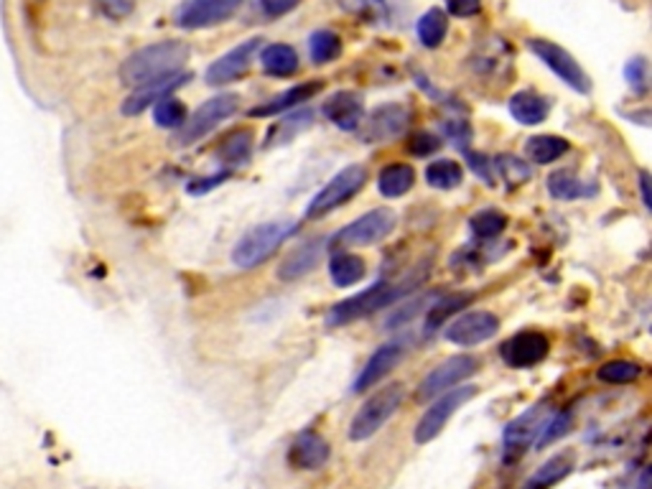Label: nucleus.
I'll list each match as a JSON object with an SVG mask.
<instances>
[{
    "label": "nucleus",
    "mask_w": 652,
    "mask_h": 489,
    "mask_svg": "<svg viewBox=\"0 0 652 489\" xmlns=\"http://www.w3.org/2000/svg\"><path fill=\"white\" fill-rule=\"evenodd\" d=\"M189 54H191V49L183 41L176 39L143 46L136 54H130L128 59L122 61V84H128L133 89H141V87H148V84H156V82L171 80V77L182 74L183 64L189 61Z\"/></svg>",
    "instance_id": "f257e3e1"
},
{
    "label": "nucleus",
    "mask_w": 652,
    "mask_h": 489,
    "mask_svg": "<svg viewBox=\"0 0 652 489\" xmlns=\"http://www.w3.org/2000/svg\"><path fill=\"white\" fill-rule=\"evenodd\" d=\"M418 283H421V276H410V278H403L398 283L380 281V283L369 285L362 293L346 299L342 304L331 306V311L326 314V326H345L349 322L362 319V316H369V314H375V311H380L385 306H392L395 301H400L408 291H413Z\"/></svg>",
    "instance_id": "f03ea898"
},
{
    "label": "nucleus",
    "mask_w": 652,
    "mask_h": 489,
    "mask_svg": "<svg viewBox=\"0 0 652 489\" xmlns=\"http://www.w3.org/2000/svg\"><path fill=\"white\" fill-rule=\"evenodd\" d=\"M299 232V224L291 220H276V222H263L252 229H247L243 237L237 240L232 250V260L237 268H258L268 258L278 252V247L291 240Z\"/></svg>",
    "instance_id": "7ed1b4c3"
},
{
    "label": "nucleus",
    "mask_w": 652,
    "mask_h": 489,
    "mask_svg": "<svg viewBox=\"0 0 652 489\" xmlns=\"http://www.w3.org/2000/svg\"><path fill=\"white\" fill-rule=\"evenodd\" d=\"M403 400H406V387L400 385V383H392V385L377 390L365 406L357 410V415L352 418L349 439L352 441H367V439H372L400 410Z\"/></svg>",
    "instance_id": "20e7f679"
},
{
    "label": "nucleus",
    "mask_w": 652,
    "mask_h": 489,
    "mask_svg": "<svg viewBox=\"0 0 652 489\" xmlns=\"http://www.w3.org/2000/svg\"><path fill=\"white\" fill-rule=\"evenodd\" d=\"M240 110V95L235 92H224V95H217L212 100H206L204 105L197 107V113L183 120V125L179 128V133L174 136V145L176 148H186V145H194L197 141H202L204 136H209L220 122L229 120L235 113Z\"/></svg>",
    "instance_id": "39448f33"
},
{
    "label": "nucleus",
    "mask_w": 652,
    "mask_h": 489,
    "mask_svg": "<svg viewBox=\"0 0 652 489\" xmlns=\"http://www.w3.org/2000/svg\"><path fill=\"white\" fill-rule=\"evenodd\" d=\"M367 183V168L362 163H352L342 168L331 182L326 183L324 189L308 202L306 206V220H319L329 212L339 209L342 204H346L352 197H357L362 191V186Z\"/></svg>",
    "instance_id": "423d86ee"
},
{
    "label": "nucleus",
    "mask_w": 652,
    "mask_h": 489,
    "mask_svg": "<svg viewBox=\"0 0 652 489\" xmlns=\"http://www.w3.org/2000/svg\"><path fill=\"white\" fill-rule=\"evenodd\" d=\"M528 49L548 66L558 80L566 82L570 89H576L578 95H589L591 92L589 74L581 69L578 61L573 59L570 51H566L563 46H558L555 41L548 39H528Z\"/></svg>",
    "instance_id": "0eeeda50"
},
{
    "label": "nucleus",
    "mask_w": 652,
    "mask_h": 489,
    "mask_svg": "<svg viewBox=\"0 0 652 489\" xmlns=\"http://www.w3.org/2000/svg\"><path fill=\"white\" fill-rule=\"evenodd\" d=\"M395 224H398V217L392 209L387 206L372 209L362 217H357L352 224H346L342 232H337L331 237V247H367V244L380 243L395 229Z\"/></svg>",
    "instance_id": "6e6552de"
},
{
    "label": "nucleus",
    "mask_w": 652,
    "mask_h": 489,
    "mask_svg": "<svg viewBox=\"0 0 652 489\" xmlns=\"http://www.w3.org/2000/svg\"><path fill=\"white\" fill-rule=\"evenodd\" d=\"M477 392H479L477 385L451 387L446 392H441V398L428 408L426 413H423V418L418 421V426H415V444L433 441L446 428L448 421L456 415V410L464 406V403H469Z\"/></svg>",
    "instance_id": "1a4fd4ad"
},
{
    "label": "nucleus",
    "mask_w": 652,
    "mask_h": 489,
    "mask_svg": "<svg viewBox=\"0 0 652 489\" xmlns=\"http://www.w3.org/2000/svg\"><path fill=\"white\" fill-rule=\"evenodd\" d=\"M550 415H553L550 408L546 406V403H538V406H532L530 410H525L523 415H517L512 423H508L505 436H502L505 462H517V459L538 441V436H540L543 426L548 423Z\"/></svg>",
    "instance_id": "9d476101"
},
{
    "label": "nucleus",
    "mask_w": 652,
    "mask_h": 489,
    "mask_svg": "<svg viewBox=\"0 0 652 489\" xmlns=\"http://www.w3.org/2000/svg\"><path fill=\"white\" fill-rule=\"evenodd\" d=\"M477 369H479V362L471 354L448 357L439 367H433L426 377L421 380V385H418V400H431V398L446 392L451 387L459 385L462 380H467L469 375H474Z\"/></svg>",
    "instance_id": "9b49d317"
},
{
    "label": "nucleus",
    "mask_w": 652,
    "mask_h": 489,
    "mask_svg": "<svg viewBox=\"0 0 652 489\" xmlns=\"http://www.w3.org/2000/svg\"><path fill=\"white\" fill-rule=\"evenodd\" d=\"M243 0H186L176 11V23L189 31L212 28L229 20L240 11Z\"/></svg>",
    "instance_id": "f8f14e48"
},
{
    "label": "nucleus",
    "mask_w": 652,
    "mask_h": 489,
    "mask_svg": "<svg viewBox=\"0 0 652 489\" xmlns=\"http://www.w3.org/2000/svg\"><path fill=\"white\" fill-rule=\"evenodd\" d=\"M500 331V319L492 311H469L446 326V339L451 345L477 346L492 339Z\"/></svg>",
    "instance_id": "ddd939ff"
},
{
    "label": "nucleus",
    "mask_w": 652,
    "mask_h": 489,
    "mask_svg": "<svg viewBox=\"0 0 652 489\" xmlns=\"http://www.w3.org/2000/svg\"><path fill=\"white\" fill-rule=\"evenodd\" d=\"M550 352V342L546 334L540 331H520L515 337H509L505 345L500 346V354L505 360V365L515 367V369H528V367L540 365Z\"/></svg>",
    "instance_id": "4468645a"
},
{
    "label": "nucleus",
    "mask_w": 652,
    "mask_h": 489,
    "mask_svg": "<svg viewBox=\"0 0 652 489\" xmlns=\"http://www.w3.org/2000/svg\"><path fill=\"white\" fill-rule=\"evenodd\" d=\"M410 120V110L400 102H390L377 110H372V115L362 120V141L367 143H383L398 138L408 128Z\"/></svg>",
    "instance_id": "2eb2a0df"
},
{
    "label": "nucleus",
    "mask_w": 652,
    "mask_h": 489,
    "mask_svg": "<svg viewBox=\"0 0 652 489\" xmlns=\"http://www.w3.org/2000/svg\"><path fill=\"white\" fill-rule=\"evenodd\" d=\"M260 41L263 39H250L240 43V46H235L232 51H227L222 54L217 61H212L209 64V69H206V74H204V80L206 84H212V87H222L227 82H235L243 77L244 72L250 69V61L255 57V51L260 49Z\"/></svg>",
    "instance_id": "dca6fc26"
},
{
    "label": "nucleus",
    "mask_w": 652,
    "mask_h": 489,
    "mask_svg": "<svg viewBox=\"0 0 652 489\" xmlns=\"http://www.w3.org/2000/svg\"><path fill=\"white\" fill-rule=\"evenodd\" d=\"M324 118L329 122H334L339 130L346 133H354L360 130V125L365 120V105L362 97L357 92H334L329 100L324 102Z\"/></svg>",
    "instance_id": "f3484780"
},
{
    "label": "nucleus",
    "mask_w": 652,
    "mask_h": 489,
    "mask_svg": "<svg viewBox=\"0 0 652 489\" xmlns=\"http://www.w3.org/2000/svg\"><path fill=\"white\" fill-rule=\"evenodd\" d=\"M403 354H406V349H403V345H398V342H390V345H383L380 349H375L372 357L367 360V365L362 367V372L357 375L352 390L354 392H365L369 387L377 385L387 372H392L398 367V362L403 360Z\"/></svg>",
    "instance_id": "a211bd4d"
},
{
    "label": "nucleus",
    "mask_w": 652,
    "mask_h": 489,
    "mask_svg": "<svg viewBox=\"0 0 652 489\" xmlns=\"http://www.w3.org/2000/svg\"><path fill=\"white\" fill-rule=\"evenodd\" d=\"M329 444L316 431H304L296 436V441L288 448V464L299 471H314L329 462Z\"/></svg>",
    "instance_id": "6ab92c4d"
},
{
    "label": "nucleus",
    "mask_w": 652,
    "mask_h": 489,
    "mask_svg": "<svg viewBox=\"0 0 652 489\" xmlns=\"http://www.w3.org/2000/svg\"><path fill=\"white\" fill-rule=\"evenodd\" d=\"M322 87H324V84H322L319 80L296 84V87L285 89V92H281V95L270 97V100L263 102V105L252 107V110H250V115H252V118H270V115H281V113H285V110H293V107L304 105V102H308L311 97H316V95L322 92Z\"/></svg>",
    "instance_id": "aec40b11"
},
{
    "label": "nucleus",
    "mask_w": 652,
    "mask_h": 489,
    "mask_svg": "<svg viewBox=\"0 0 652 489\" xmlns=\"http://www.w3.org/2000/svg\"><path fill=\"white\" fill-rule=\"evenodd\" d=\"M324 237H319V240H311V243L301 244V247H296L288 258L283 260V265L278 268V278L281 281H296V278H301L306 273H311L319 260H322V255H324Z\"/></svg>",
    "instance_id": "412c9836"
},
{
    "label": "nucleus",
    "mask_w": 652,
    "mask_h": 489,
    "mask_svg": "<svg viewBox=\"0 0 652 489\" xmlns=\"http://www.w3.org/2000/svg\"><path fill=\"white\" fill-rule=\"evenodd\" d=\"M508 107L509 115L520 122V125H540V122L548 118L550 113V102L546 100L543 95L532 92V89H520V92H515V95L509 97Z\"/></svg>",
    "instance_id": "4be33fe9"
},
{
    "label": "nucleus",
    "mask_w": 652,
    "mask_h": 489,
    "mask_svg": "<svg viewBox=\"0 0 652 489\" xmlns=\"http://www.w3.org/2000/svg\"><path fill=\"white\" fill-rule=\"evenodd\" d=\"M576 467V456L570 454V451H563V454H555V456H550L546 464H540V467L535 469L532 474H530V479L525 482V487L523 489H550L555 487L558 482H563L566 477H569L570 471Z\"/></svg>",
    "instance_id": "5701e85b"
},
{
    "label": "nucleus",
    "mask_w": 652,
    "mask_h": 489,
    "mask_svg": "<svg viewBox=\"0 0 652 489\" xmlns=\"http://www.w3.org/2000/svg\"><path fill=\"white\" fill-rule=\"evenodd\" d=\"M186 80H189V74H176V77H171V80L156 82V84H148V87L136 89L128 100L122 102V115H138V113H143V110L148 107V105L168 97V92L179 89L182 84H186Z\"/></svg>",
    "instance_id": "b1692460"
},
{
    "label": "nucleus",
    "mask_w": 652,
    "mask_h": 489,
    "mask_svg": "<svg viewBox=\"0 0 652 489\" xmlns=\"http://www.w3.org/2000/svg\"><path fill=\"white\" fill-rule=\"evenodd\" d=\"M260 64L273 77H291L299 72V54L288 43H270L260 51Z\"/></svg>",
    "instance_id": "393cba45"
},
{
    "label": "nucleus",
    "mask_w": 652,
    "mask_h": 489,
    "mask_svg": "<svg viewBox=\"0 0 652 489\" xmlns=\"http://www.w3.org/2000/svg\"><path fill=\"white\" fill-rule=\"evenodd\" d=\"M329 276H331L334 285H339V288L360 283L365 278V260L360 255L346 252V250H337L329 260Z\"/></svg>",
    "instance_id": "a878e982"
},
{
    "label": "nucleus",
    "mask_w": 652,
    "mask_h": 489,
    "mask_svg": "<svg viewBox=\"0 0 652 489\" xmlns=\"http://www.w3.org/2000/svg\"><path fill=\"white\" fill-rule=\"evenodd\" d=\"M570 143L566 138H558V136H532L525 143V156L530 163H538V166H548V163L558 161L569 153Z\"/></svg>",
    "instance_id": "bb28decb"
},
{
    "label": "nucleus",
    "mask_w": 652,
    "mask_h": 489,
    "mask_svg": "<svg viewBox=\"0 0 652 489\" xmlns=\"http://www.w3.org/2000/svg\"><path fill=\"white\" fill-rule=\"evenodd\" d=\"M413 183H415V171L408 163H392V166H385L380 171L377 189L387 199H398V197H403V194L410 191Z\"/></svg>",
    "instance_id": "cd10ccee"
},
{
    "label": "nucleus",
    "mask_w": 652,
    "mask_h": 489,
    "mask_svg": "<svg viewBox=\"0 0 652 489\" xmlns=\"http://www.w3.org/2000/svg\"><path fill=\"white\" fill-rule=\"evenodd\" d=\"M474 301L471 293H451V296H444V299H436L433 304H428V314H426V331H436L439 326H444L448 322V316L459 314L464 306H469Z\"/></svg>",
    "instance_id": "c85d7f7f"
},
{
    "label": "nucleus",
    "mask_w": 652,
    "mask_h": 489,
    "mask_svg": "<svg viewBox=\"0 0 652 489\" xmlns=\"http://www.w3.org/2000/svg\"><path fill=\"white\" fill-rule=\"evenodd\" d=\"M415 31H418V39H421V43L428 46V49L441 46V41L446 39V31H448L446 13H444L441 8H431V11H426V13L418 19Z\"/></svg>",
    "instance_id": "c756f323"
},
{
    "label": "nucleus",
    "mask_w": 652,
    "mask_h": 489,
    "mask_svg": "<svg viewBox=\"0 0 652 489\" xmlns=\"http://www.w3.org/2000/svg\"><path fill=\"white\" fill-rule=\"evenodd\" d=\"M426 182L431 183L433 189H441V191H446V189H456L459 183L464 182V171H462V166H459L456 161H451V159H441V161L428 163Z\"/></svg>",
    "instance_id": "7c9ffc66"
},
{
    "label": "nucleus",
    "mask_w": 652,
    "mask_h": 489,
    "mask_svg": "<svg viewBox=\"0 0 652 489\" xmlns=\"http://www.w3.org/2000/svg\"><path fill=\"white\" fill-rule=\"evenodd\" d=\"M308 54L316 64H329L342 54V39L334 31H314L308 39Z\"/></svg>",
    "instance_id": "2f4dec72"
},
{
    "label": "nucleus",
    "mask_w": 652,
    "mask_h": 489,
    "mask_svg": "<svg viewBox=\"0 0 652 489\" xmlns=\"http://www.w3.org/2000/svg\"><path fill=\"white\" fill-rule=\"evenodd\" d=\"M548 191L555 199H578V197H589L594 189L569 171H555L548 179Z\"/></svg>",
    "instance_id": "473e14b6"
},
{
    "label": "nucleus",
    "mask_w": 652,
    "mask_h": 489,
    "mask_svg": "<svg viewBox=\"0 0 652 489\" xmlns=\"http://www.w3.org/2000/svg\"><path fill=\"white\" fill-rule=\"evenodd\" d=\"M469 227H471L474 237L492 240V237H497V235L505 232L508 217H505L502 212H497V209H482V212H477V214L469 220Z\"/></svg>",
    "instance_id": "72a5a7b5"
},
{
    "label": "nucleus",
    "mask_w": 652,
    "mask_h": 489,
    "mask_svg": "<svg viewBox=\"0 0 652 489\" xmlns=\"http://www.w3.org/2000/svg\"><path fill=\"white\" fill-rule=\"evenodd\" d=\"M250 151H252V133L250 130H235L222 141L220 156L232 166H243L250 159Z\"/></svg>",
    "instance_id": "f704fd0d"
},
{
    "label": "nucleus",
    "mask_w": 652,
    "mask_h": 489,
    "mask_svg": "<svg viewBox=\"0 0 652 489\" xmlns=\"http://www.w3.org/2000/svg\"><path fill=\"white\" fill-rule=\"evenodd\" d=\"M339 8L357 16L365 23H383L387 20V3L385 0H337Z\"/></svg>",
    "instance_id": "c9c22d12"
},
{
    "label": "nucleus",
    "mask_w": 652,
    "mask_h": 489,
    "mask_svg": "<svg viewBox=\"0 0 652 489\" xmlns=\"http://www.w3.org/2000/svg\"><path fill=\"white\" fill-rule=\"evenodd\" d=\"M642 372V367L630 360H611L599 367V380L609 383V385H627L632 380H637Z\"/></svg>",
    "instance_id": "e433bc0d"
},
{
    "label": "nucleus",
    "mask_w": 652,
    "mask_h": 489,
    "mask_svg": "<svg viewBox=\"0 0 652 489\" xmlns=\"http://www.w3.org/2000/svg\"><path fill=\"white\" fill-rule=\"evenodd\" d=\"M153 120H156L159 128L176 130V128H182L183 120H186V107H183L179 100H174V97H163V100L156 102V107H153Z\"/></svg>",
    "instance_id": "4c0bfd02"
},
{
    "label": "nucleus",
    "mask_w": 652,
    "mask_h": 489,
    "mask_svg": "<svg viewBox=\"0 0 652 489\" xmlns=\"http://www.w3.org/2000/svg\"><path fill=\"white\" fill-rule=\"evenodd\" d=\"M494 168L500 171V176L508 182V186H520L530 179V166L523 163L517 156H508V153H500L494 159Z\"/></svg>",
    "instance_id": "58836bf2"
},
{
    "label": "nucleus",
    "mask_w": 652,
    "mask_h": 489,
    "mask_svg": "<svg viewBox=\"0 0 652 489\" xmlns=\"http://www.w3.org/2000/svg\"><path fill=\"white\" fill-rule=\"evenodd\" d=\"M569 428H570V418L566 415V413H555V415H550L548 423L543 426L540 436H538V441H535V446L546 448L548 444H555L558 439H563V436L569 433Z\"/></svg>",
    "instance_id": "ea45409f"
},
{
    "label": "nucleus",
    "mask_w": 652,
    "mask_h": 489,
    "mask_svg": "<svg viewBox=\"0 0 652 489\" xmlns=\"http://www.w3.org/2000/svg\"><path fill=\"white\" fill-rule=\"evenodd\" d=\"M308 122H311V113H308V110H304V113H296V115L285 118L281 125H276V128H273L270 141L268 143H288L291 141V136H293V133H299V130H304Z\"/></svg>",
    "instance_id": "a19ab883"
},
{
    "label": "nucleus",
    "mask_w": 652,
    "mask_h": 489,
    "mask_svg": "<svg viewBox=\"0 0 652 489\" xmlns=\"http://www.w3.org/2000/svg\"><path fill=\"white\" fill-rule=\"evenodd\" d=\"M439 148H441V141H439L433 133H428V130L413 133L410 141H408V151H410L413 156H418V159H426L431 153H436Z\"/></svg>",
    "instance_id": "79ce46f5"
},
{
    "label": "nucleus",
    "mask_w": 652,
    "mask_h": 489,
    "mask_svg": "<svg viewBox=\"0 0 652 489\" xmlns=\"http://www.w3.org/2000/svg\"><path fill=\"white\" fill-rule=\"evenodd\" d=\"M625 80L634 92H645L648 89V61L645 57H634L627 61L625 66Z\"/></svg>",
    "instance_id": "37998d69"
},
{
    "label": "nucleus",
    "mask_w": 652,
    "mask_h": 489,
    "mask_svg": "<svg viewBox=\"0 0 652 489\" xmlns=\"http://www.w3.org/2000/svg\"><path fill=\"white\" fill-rule=\"evenodd\" d=\"M479 8H482V0H448V13L459 16V19L477 16Z\"/></svg>",
    "instance_id": "c03bdc74"
},
{
    "label": "nucleus",
    "mask_w": 652,
    "mask_h": 489,
    "mask_svg": "<svg viewBox=\"0 0 652 489\" xmlns=\"http://www.w3.org/2000/svg\"><path fill=\"white\" fill-rule=\"evenodd\" d=\"M299 3H301V0H260V8H263L270 19H278V16L291 13Z\"/></svg>",
    "instance_id": "a18cd8bd"
},
{
    "label": "nucleus",
    "mask_w": 652,
    "mask_h": 489,
    "mask_svg": "<svg viewBox=\"0 0 652 489\" xmlns=\"http://www.w3.org/2000/svg\"><path fill=\"white\" fill-rule=\"evenodd\" d=\"M444 130H446L448 138L454 141V145H459V148H462V145L471 138V128H469L467 122H456V120L446 122V125H444Z\"/></svg>",
    "instance_id": "49530a36"
},
{
    "label": "nucleus",
    "mask_w": 652,
    "mask_h": 489,
    "mask_svg": "<svg viewBox=\"0 0 652 489\" xmlns=\"http://www.w3.org/2000/svg\"><path fill=\"white\" fill-rule=\"evenodd\" d=\"M224 179H227V171H220V174H214V176H206V179H194V182L189 183L186 189H189V194H204V191H209V189L220 186Z\"/></svg>",
    "instance_id": "de8ad7c7"
},
{
    "label": "nucleus",
    "mask_w": 652,
    "mask_h": 489,
    "mask_svg": "<svg viewBox=\"0 0 652 489\" xmlns=\"http://www.w3.org/2000/svg\"><path fill=\"white\" fill-rule=\"evenodd\" d=\"M102 11L113 19H125L133 11V0H100Z\"/></svg>",
    "instance_id": "09e8293b"
},
{
    "label": "nucleus",
    "mask_w": 652,
    "mask_h": 489,
    "mask_svg": "<svg viewBox=\"0 0 652 489\" xmlns=\"http://www.w3.org/2000/svg\"><path fill=\"white\" fill-rule=\"evenodd\" d=\"M467 159H469V166H471V168H474V171H477V174H479V176H482V179L492 186V171H489L487 159H485V156H479V153H469Z\"/></svg>",
    "instance_id": "8fccbe9b"
},
{
    "label": "nucleus",
    "mask_w": 652,
    "mask_h": 489,
    "mask_svg": "<svg viewBox=\"0 0 652 489\" xmlns=\"http://www.w3.org/2000/svg\"><path fill=\"white\" fill-rule=\"evenodd\" d=\"M640 189H642V202H645V206L650 209V206H652V199H650V174H648V171H642V174H640Z\"/></svg>",
    "instance_id": "3c124183"
},
{
    "label": "nucleus",
    "mask_w": 652,
    "mask_h": 489,
    "mask_svg": "<svg viewBox=\"0 0 652 489\" xmlns=\"http://www.w3.org/2000/svg\"><path fill=\"white\" fill-rule=\"evenodd\" d=\"M637 489H650V471H642V477H640V485Z\"/></svg>",
    "instance_id": "603ef678"
}]
</instances>
